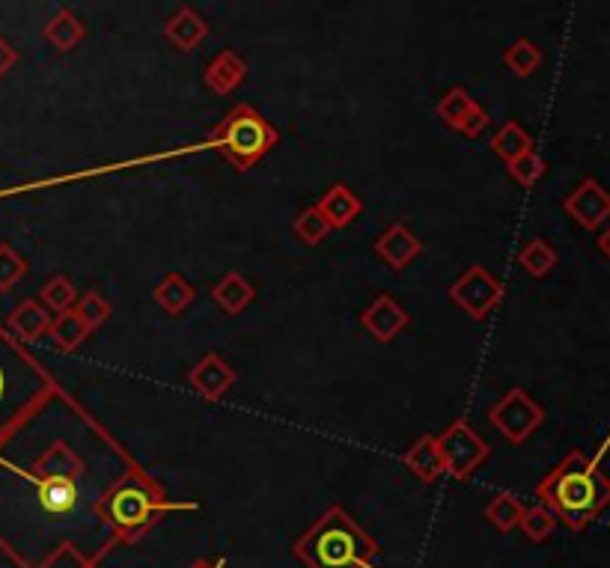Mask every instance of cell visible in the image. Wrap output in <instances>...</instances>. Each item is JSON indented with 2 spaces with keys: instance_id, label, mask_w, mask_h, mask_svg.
I'll return each mask as SVG.
<instances>
[{
  "instance_id": "27",
  "label": "cell",
  "mask_w": 610,
  "mask_h": 568,
  "mask_svg": "<svg viewBox=\"0 0 610 568\" xmlns=\"http://www.w3.org/2000/svg\"><path fill=\"white\" fill-rule=\"evenodd\" d=\"M542 60H545V54H542V48L537 43H530V39H518V43H513L504 51V66L513 74H518V78H527V74L537 72Z\"/></svg>"
},
{
  "instance_id": "23",
  "label": "cell",
  "mask_w": 610,
  "mask_h": 568,
  "mask_svg": "<svg viewBox=\"0 0 610 568\" xmlns=\"http://www.w3.org/2000/svg\"><path fill=\"white\" fill-rule=\"evenodd\" d=\"M48 337L54 339V346L60 348V351H74V348L90 337V327L84 325V318L78 316V310L72 306V310H66V313H57V316H54Z\"/></svg>"
},
{
  "instance_id": "38",
  "label": "cell",
  "mask_w": 610,
  "mask_h": 568,
  "mask_svg": "<svg viewBox=\"0 0 610 568\" xmlns=\"http://www.w3.org/2000/svg\"><path fill=\"white\" fill-rule=\"evenodd\" d=\"M188 568H227V559L218 557V559H194Z\"/></svg>"
},
{
  "instance_id": "20",
  "label": "cell",
  "mask_w": 610,
  "mask_h": 568,
  "mask_svg": "<svg viewBox=\"0 0 610 568\" xmlns=\"http://www.w3.org/2000/svg\"><path fill=\"white\" fill-rule=\"evenodd\" d=\"M43 36L57 48V51H74L78 45L84 43L87 24L74 15L72 10H57L45 24Z\"/></svg>"
},
{
  "instance_id": "13",
  "label": "cell",
  "mask_w": 610,
  "mask_h": 568,
  "mask_svg": "<svg viewBox=\"0 0 610 568\" xmlns=\"http://www.w3.org/2000/svg\"><path fill=\"white\" fill-rule=\"evenodd\" d=\"M232 381H235V372H232L230 363H227L221 355H215V351L203 355V358L197 360L188 372L191 387L197 390L203 399H209V402L223 399V393L232 387Z\"/></svg>"
},
{
  "instance_id": "15",
  "label": "cell",
  "mask_w": 610,
  "mask_h": 568,
  "mask_svg": "<svg viewBox=\"0 0 610 568\" xmlns=\"http://www.w3.org/2000/svg\"><path fill=\"white\" fill-rule=\"evenodd\" d=\"M248 78V63L239 51L223 48L203 72V84L209 86L215 95H230L232 90H239Z\"/></svg>"
},
{
  "instance_id": "6",
  "label": "cell",
  "mask_w": 610,
  "mask_h": 568,
  "mask_svg": "<svg viewBox=\"0 0 610 568\" xmlns=\"http://www.w3.org/2000/svg\"><path fill=\"white\" fill-rule=\"evenodd\" d=\"M277 143H280L277 128L253 105L232 107L209 137V147L218 149L239 173L256 167Z\"/></svg>"
},
{
  "instance_id": "36",
  "label": "cell",
  "mask_w": 610,
  "mask_h": 568,
  "mask_svg": "<svg viewBox=\"0 0 610 568\" xmlns=\"http://www.w3.org/2000/svg\"><path fill=\"white\" fill-rule=\"evenodd\" d=\"M15 63H19V51H15V48H12L3 36H0V78L10 72Z\"/></svg>"
},
{
  "instance_id": "30",
  "label": "cell",
  "mask_w": 610,
  "mask_h": 568,
  "mask_svg": "<svg viewBox=\"0 0 610 568\" xmlns=\"http://www.w3.org/2000/svg\"><path fill=\"white\" fill-rule=\"evenodd\" d=\"M78 298H81L78 286H74L69 277H64V274H54L51 280L43 286V304L51 310L54 316L72 310V306L78 304Z\"/></svg>"
},
{
  "instance_id": "16",
  "label": "cell",
  "mask_w": 610,
  "mask_h": 568,
  "mask_svg": "<svg viewBox=\"0 0 610 568\" xmlns=\"http://www.w3.org/2000/svg\"><path fill=\"white\" fill-rule=\"evenodd\" d=\"M316 206L322 209V215H325L327 223H331L334 230H346V227H352V223L364 215V200H360L355 190L348 188L346 182H334V185L322 194V200H319Z\"/></svg>"
},
{
  "instance_id": "14",
  "label": "cell",
  "mask_w": 610,
  "mask_h": 568,
  "mask_svg": "<svg viewBox=\"0 0 610 568\" xmlns=\"http://www.w3.org/2000/svg\"><path fill=\"white\" fill-rule=\"evenodd\" d=\"M51 322H54V313L43 301H22V304L15 306L7 318V331H10L12 337L22 339V343H36V339L48 337V331H51Z\"/></svg>"
},
{
  "instance_id": "1",
  "label": "cell",
  "mask_w": 610,
  "mask_h": 568,
  "mask_svg": "<svg viewBox=\"0 0 610 568\" xmlns=\"http://www.w3.org/2000/svg\"><path fill=\"white\" fill-rule=\"evenodd\" d=\"M135 464L105 422L57 387L0 438V554L15 568L45 566L66 547L102 563L119 542L99 503Z\"/></svg>"
},
{
  "instance_id": "11",
  "label": "cell",
  "mask_w": 610,
  "mask_h": 568,
  "mask_svg": "<svg viewBox=\"0 0 610 568\" xmlns=\"http://www.w3.org/2000/svg\"><path fill=\"white\" fill-rule=\"evenodd\" d=\"M408 325V310H405L400 301H393L390 295H379L364 313H360V327H364L376 343H393Z\"/></svg>"
},
{
  "instance_id": "12",
  "label": "cell",
  "mask_w": 610,
  "mask_h": 568,
  "mask_svg": "<svg viewBox=\"0 0 610 568\" xmlns=\"http://www.w3.org/2000/svg\"><path fill=\"white\" fill-rule=\"evenodd\" d=\"M423 251V242L417 239V232L405 227V223H390L388 230L376 239V253L381 256V263L393 268V271H405Z\"/></svg>"
},
{
  "instance_id": "29",
  "label": "cell",
  "mask_w": 610,
  "mask_h": 568,
  "mask_svg": "<svg viewBox=\"0 0 610 568\" xmlns=\"http://www.w3.org/2000/svg\"><path fill=\"white\" fill-rule=\"evenodd\" d=\"M518 526H521V533H525L530 542H545V538L554 536V530L560 526V521L545 503H537V506H527L525 515H521V521H518Z\"/></svg>"
},
{
  "instance_id": "31",
  "label": "cell",
  "mask_w": 610,
  "mask_h": 568,
  "mask_svg": "<svg viewBox=\"0 0 610 568\" xmlns=\"http://www.w3.org/2000/svg\"><path fill=\"white\" fill-rule=\"evenodd\" d=\"M74 310H78V316L84 318V325L90 327V334L105 325L107 318H111V313H114V306L107 304V298L102 295V292H93V289L78 298Z\"/></svg>"
},
{
  "instance_id": "21",
  "label": "cell",
  "mask_w": 610,
  "mask_h": 568,
  "mask_svg": "<svg viewBox=\"0 0 610 568\" xmlns=\"http://www.w3.org/2000/svg\"><path fill=\"white\" fill-rule=\"evenodd\" d=\"M194 286H191L188 277H182V274H168V277H161V283L156 286V304L168 313V316H182L191 304H194Z\"/></svg>"
},
{
  "instance_id": "18",
  "label": "cell",
  "mask_w": 610,
  "mask_h": 568,
  "mask_svg": "<svg viewBox=\"0 0 610 568\" xmlns=\"http://www.w3.org/2000/svg\"><path fill=\"white\" fill-rule=\"evenodd\" d=\"M211 298H215V304L221 306L227 316H242L244 310L251 306L253 298H256V286H253L244 274L230 271L223 274L221 280L215 283Z\"/></svg>"
},
{
  "instance_id": "26",
  "label": "cell",
  "mask_w": 610,
  "mask_h": 568,
  "mask_svg": "<svg viewBox=\"0 0 610 568\" xmlns=\"http://www.w3.org/2000/svg\"><path fill=\"white\" fill-rule=\"evenodd\" d=\"M474 107H476L474 95L468 93L464 86H452V90H447V93L441 95V102H438L435 111H438V116H441L452 131H459L464 119L474 114Z\"/></svg>"
},
{
  "instance_id": "19",
  "label": "cell",
  "mask_w": 610,
  "mask_h": 568,
  "mask_svg": "<svg viewBox=\"0 0 610 568\" xmlns=\"http://www.w3.org/2000/svg\"><path fill=\"white\" fill-rule=\"evenodd\" d=\"M206 36H209V24L200 12L191 10V7L180 10L164 24V39L176 45L180 51H194Z\"/></svg>"
},
{
  "instance_id": "3",
  "label": "cell",
  "mask_w": 610,
  "mask_h": 568,
  "mask_svg": "<svg viewBox=\"0 0 610 568\" xmlns=\"http://www.w3.org/2000/svg\"><path fill=\"white\" fill-rule=\"evenodd\" d=\"M197 503L194 500H170L164 488L152 474H147L140 464H135L128 474H123L111 485V491L102 497L99 503V515L114 533L119 545H135L137 538H143L159 524L161 515L170 512H194Z\"/></svg>"
},
{
  "instance_id": "25",
  "label": "cell",
  "mask_w": 610,
  "mask_h": 568,
  "mask_svg": "<svg viewBox=\"0 0 610 568\" xmlns=\"http://www.w3.org/2000/svg\"><path fill=\"white\" fill-rule=\"evenodd\" d=\"M557 259H560L557 251H554L545 239H530V242L518 251V263H521V268H525L530 277H537V280H542V277H548V274L554 271Z\"/></svg>"
},
{
  "instance_id": "33",
  "label": "cell",
  "mask_w": 610,
  "mask_h": 568,
  "mask_svg": "<svg viewBox=\"0 0 610 568\" xmlns=\"http://www.w3.org/2000/svg\"><path fill=\"white\" fill-rule=\"evenodd\" d=\"M24 277H27V259L12 244H0V292H10Z\"/></svg>"
},
{
  "instance_id": "35",
  "label": "cell",
  "mask_w": 610,
  "mask_h": 568,
  "mask_svg": "<svg viewBox=\"0 0 610 568\" xmlns=\"http://www.w3.org/2000/svg\"><path fill=\"white\" fill-rule=\"evenodd\" d=\"M488 123H492V116H488V111H485L483 105L474 107V114L468 116L462 123V128H459V135L468 137V140H474V137H480L488 128Z\"/></svg>"
},
{
  "instance_id": "28",
  "label": "cell",
  "mask_w": 610,
  "mask_h": 568,
  "mask_svg": "<svg viewBox=\"0 0 610 568\" xmlns=\"http://www.w3.org/2000/svg\"><path fill=\"white\" fill-rule=\"evenodd\" d=\"M292 230H295V235L307 244V247H316V244L325 242L327 235L334 232V227L327 223V218L322 215V209H319L316 202H313V206H307V209L295 218Z\"/></svg>"
},
{
  "instance_id": "8",
  "label": "cell",
  "mask_w": 610,
  "mask_h": 568,
  "mask_svg": "<svg viewBox=\"0 0 610 568\" xmlns=\"http://www.w3.org/2000/svg\"><path fill=\"white\" fill-rule=\"evenodd\" d=\"M506 289L485 265H471L468 271L450 286L452 304L474 322H485L504 301Z\"/></svg>"
},
{
  "instance_id": "5",
  "label": "cell",
  "mask_w": 610,
  "mask_h": 568,
  "mask_svg": "<svg viewBox=\"0 0 610 568\" xmlns=\"http://www.w3.org/2000/svg\"><path fill=\"white\" fill-rule=\"evenodd\" d=\"M60 387L31 348L0 325V438Z\"/></svg>"
},
{
  "instance_id": "2",
  "label": "cell",
  "mask_w": 610,
  "mask_h": 568,
  "mask_svg": "<svg viewBox=\"0 0 610 568\" xmlns=\"http://www.w3.org/2000/svg\"><path fill=\"white\" fill-rule=\"evenodd\" d=\"M537 497L557 515L560 524L580 533L610 506V476H605L596 459L572 450L537 485Z\"/></svg>"
},
{
  "instance_id": "4",
  "label": "cell",
  "mask_w": 610,
  "mask_h": 568,
  "mask_svg": "<svg viewBox=\"0 0 610 568\" xmlns=\"http://www.w3.org/2000/svg\"><path fill=\"white\" fill-rule=\"evenodd\" d=\"M292 554L307 568H379L381 545L343 506H331L304 536L295 538Z\"/></svg>"
},
{
  "instance_id": "9",
  "label": "cell",
  "mask_w": 610,
  "mask_h": 568,
  "mask_svg": "<svg viewBox=\"0 0 610 568\" xmlns=\"http://www.w3.org/2000/svg\"><path fill=\"white\" fill-rule=\"evenodd\" d=\"M435 441L441 447L444 467L452 479H468L488 459V443L464 420H452Z\"/></svg>"
},
{
  "instance_id": "32",
  "label": "cell",
  "mask_w": 610,
  "mask_h": 568,
  "mask_svg": "<svg viewBox=\"0 0 610 568\" xmlns=\"http://www.w3.org/2000/svg\"><path fill=\"white\" fill-rule=\"evenodd\" d=\"M506 170H509V176H513L521 188H533V185L548 173V164L542 161V155H537V149H530L521 159L509 161Z\"/></svg>"
},
{
  "instance_id": "10",
  "label": "cell",
  "mask_w": 610,
  "mask_h": 568,
  "mask_svg": "<svg viewBox=\"0 0 610 568\" xmlns=\"http://www.w3.org/2000/svg\"><path fill=\"white\" fill-rule=\"evenodd\" d=\"M563 209L578 227L596 232L610 221V190L599 179L589 176L563 200Z\"/></svg>"
},
{
  "instance_id": "17",
  "label": "cell",
  "mask_w": 610,
  "mask_h": 568,
  "mask_svg": "<svg viewBox=\"0 0 610 568\" xmlns=\"http://www.w3.org/2000/svg\"><path fill=\"white\" fill-rule=\"evenodd\" d=\"M402 462H405V467H408L411 474L426 485L438 483V479L447 474L441 447H438V441H435V434H423V438H417V441L408 447V453L402 455Z\"/></svg>"
},
{
  "instance_id": "24",
  "label": "cell",
  "mask_w": 610,
  "mask_h": 568,
  "mask_svg": "<svg viewBox=\"0 0 610 568\" xmlns=\"http://www.w3.org/2000/svg\"><path fill=\"white\" fill-rule=\"evenodd\" d=\"M530 149H533V137L527 135L525 128L518 126V123H513V119L497 128V135L492 137V152L500 155L506 164H509V161L521 159V155L530 152Z\"/></svg>"
},
{
  "instance_id": "34",
  "label": "cell",
  "mask_w": 610,
  "mask_h": 568,
  "mask_svg": "<svg viewBox=\"0 0 610 568\" xmlns=\"http://www.w3.org/2000/svg\"><path fill=\"white\" fill-rule=\"evenodd\" d=\"M39 568H99V563H90L87 557H81L78 550H72V547H66V550H60V554H54L45 566Z\"/></svg>"
},
{
  "instance_id": "37",
  "label": "cell",
  "mask_w": 610,
  "mask_h": 568,
  "mask_svg": "<svg viewBox=\"0 0 610 568\" xmlns=\"http://www.w3.org/2000/svg\"><path fill=\"white\" fill-rule=\"evenodd\" d=\"M596 244H599V253L605 256V259H610V223L605 227V230L599 232V239H596Z\"/></svg>"
},
{
  "instance_id": "7",
  "label": "cell",
  "mask_w": 610,
  "mask_h": 568,
  "mask_svg": "<svg viewBox=\"0 0 610 568\" xmlns=\"http://www.w3.org/2000/svg\"><path fill=\"white\" fill-rule=\"evenodd\" d=\"M488 422H492L509 443H525L537 429H542L545 408H542L527 390L513 387L506 390L504 396L492 405Z\"/></svg>"
},
{
  "instance_id": "22",
  "label": "cell",
  "mask_w": 610,
  "mask_h": 568,
  "mask_svg": "<svg viewBox=\"0 0 610 568\" xmlns=\"http://www.w3.org/2000/svg\"><path fill=\"white\" fill-rule=\"evenodd\" d=\"M527 506L521 503V497L509 495V491H500L495 495L488 503H485L483 515L488 524L495 526L497 533H509V530H516L521 515H525Z\"/></svg>"
}]
</instances>
